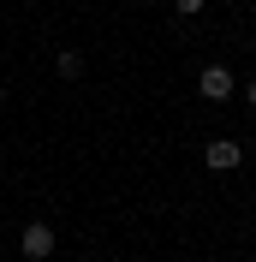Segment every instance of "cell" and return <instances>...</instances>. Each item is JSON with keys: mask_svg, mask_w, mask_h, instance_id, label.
I'll list each match as a JSON object with an SVG mask.
<instances>
[{"mask_svg": "<svg viewBox=\"0 0 256 262\" xmlns=\"http://www.w3.org/2000/svg\"><path fill=\"white\" fill-rule=\"evenodd\" d=\"M18 250H24L30 262H48L54 256V227H48V221H30V227L18 232Z\"/></svg>", "mask_w": 256, "mask_h": 262, "instance_id": "2", "label": "cell"}, {"mask_svg": "<svg viewBox=\"0 0 256 262\" xmlns=\"http://www.w3.org/2000/svg\"><path fill=\"white\" fill-rule=\"evenodd\" d=\"M203 167H208V173H239V167H244L239 137H215V143L203 149Z\"/></svg>", "mask_w": 256, "mask_h": 262, "instance_id": "1", "label": "cell"}, {"mask_svg": "<svg viewBox=\"0 0 256 262\" xmlns=\"http://www.w3.org/2000/svg\"><path fill=\"white\" fill-rule=\"evenodd\" d=\"M244 107H250V114H256V78L244 83Z\"/></svg>", "mask_w": 256, "mask_h": 262, "instance_id": "6", "label": "cell"}, {"mask_svg": "<svg viewBox=\"0 0 256 262\" xmlns=\"http://www.w3.org/2000/svg\"><path fill=\"white\" fill-rule=\"evenodd\" d=\"M54 72H60L66 83H72V78H83V54H78V48H66L60 60H54Z\"/></svg>", "mask_w": 256, "mask_h": 262, "instance_id": "4", "label": "cell"}, {"mask_svg": "<svg viewBox=\"0 0 256 262\" xmlns=\"http://www.w3.org/2000/svg\"><path fill=\"white\" fill-rule=\"evenodd\" d=\"M197 90H203V101H226L232 90H239V78H232V66H203Z\"/></svg>", "mask_w": 256, "mask_h": 262, "instance_id": "3", "label": "cell"}, {"mask_svg": "<svg viewBox=\"0 0 256 262\" xmlns=\"http://www.w3.org/2000/svg\"><path fill=\"white\" fill-rule=\"evenodd\" d=\"M0 107H6V90H0Z\"/></svg>", "mask_w": 256, "mask_h": 262, "instance_id": "7", "label": "cell"}, {"mask_svg": "<svg viewBox=\"0 0 256 262\" xmlns=\"http://www.w3.org/2000/svg\"><path fill=\"white\" fill-rule=\"evenodd\" d=\"M203 6H208V0H173V12H185V18H197Z\"/></svg>", "mask_w": 256, "mask_h": 262, "instance_id": "5", "label": "cell"}]
</instances>
